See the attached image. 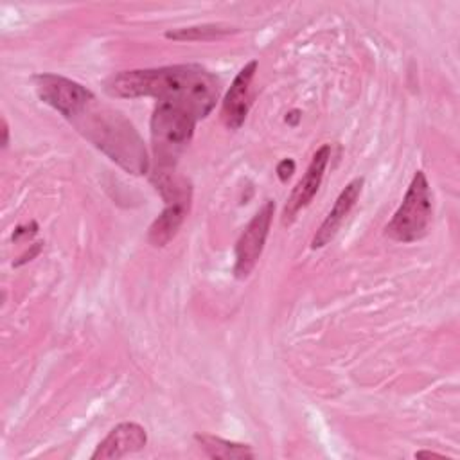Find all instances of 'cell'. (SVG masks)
I'll return each instance as SVG.
<instances>
[{
    "label": "cell",
    "instance_id": "2e32d148",
    "mask_svg": "<svg viewBox=\"0 0 460 460\" xmlns=\"http://www.w3.org/2000/svg\"><path fill=\"white\" fill-rule=\"evenodd\" d=\"M41 248H43V243H36V244H32L31 246V250L29 252H25L16 262H14V266H22V264H25V262H29L32 257H36L40 252H41Z\"/></svg>",
    "mask_w": 460,
    "mask_h": 460
},
{
    "label": "cell",
    "instance_id": "7c38bea8",
    "mask_svg": "<svg viewBox=\"0 0 460 460\" xmlns=\"http://www.w3.org/2000/svg\"><path fill=\"white\" fill-rule=\"evenodd\" d=\"M194 440L208 458H216V460H250V458L255 456L253 449L248 444L232 442V440H226V438H221V437L196 433Z\"/></svg>",
    "mask_w": 460,
    "mask_h": 460
},
{
    "label": "cell",
    "instance_id": "5b68a950",
    "mask_svg": "<svg viewBox=\"0 0 460 460\" xmlns=\"http://www.w3.org/2000/svg\"><path fill=\"white\" fill-rule=\"evenodd\" d=\"M273 212H275V203L271 199H266L264 205L253 214V217L248 221V225L241 232L235 243V264H234L235 279L244 280L255 268L257 261L261 259V253L264 250V244L270 234Z\"/></svg>",
    "mask_w": 460,
    "mask_h": 460
},
{
    "label": "cell",
    "instance_id": "7a4b0ae2",
    "mask_svg": "<svg viewBox=\"0 0 460 460\" xmlns=\"http://www.w3.org/2000/svg\"><path fill=\"white\" fill-rule=\"evenodd\" d=\"M66 120L126 172L140 176L149 171L147 149L135 126L95 95Z\"/></svg>",
    "mask_w": 460,
    "mask_h": 460
},
{
    "label": "cell",
    "instance_id": "3957f363",
    "mask_svg": "<svg viewBox=\"0 0 460 460\" xmlns=\"http://www.w3.org/2000/svg\"><path fill=\"white\" fill-rule=\"evenodd\" d=\"M198 119L172 102H158L151 117V142L158 167L171 169L194 135Z\"/></svg>",
    "mask_w": 460,
    "mask_h": 460
},
{
    "label": "cell",
    "instance_id": "4fadbf2b",
    "mask_svg": "<svg viewBox=\"0 0 460 460\" xmlns=\"http://www.w3.org/2000/svg\"><path fill=\"white\" fill-rule=\"evenodd\" d=\"M232 32H237V29L221 25V23H203V25L180 27V29L167 31L165 38L174 40V41H210V40L228 36Z\"/></svg>",
    "mask_w": 460,
    "mask_h": 460
},
{
    "label": "cell",
    "instance_id": "8992f818",
    "mask_svg": "<svg viewBox=\"0 0 460 460\" xmlns=\"http://www.w3.org/2000/svg\"><path fill=\"white\" fill-rule=\"evenodd\" d=\"M32 83L38 97L65 119H70L93 97L86 86L58 74H38Z\"/></svg>",
    "mask_w": 460,
    "mask_h": 460
},
{
    "label": "cell",
    "instance_id": "d6986e66",
    "mask_svg": "<svg viewBox=\"0 0 460 460\" xmlns=\"http://www.w3.org/2000/svg\"><path fill=\"white\" fill-rule=\"evenodd\" d=\"M415 456H417V458H420V456H428V458H429V456H435V458H444L442 455H438V453H431V451H417V453H415Z\"/></svg>",
    "mask_w": 460,
    "mask_h": 460
},
{
    "label": "cell",
    "instance_id": "6da1fadb",
    "mask_svg": "<svg viewBox=\"0 0 460 460\" xmlns=\"http://www.w3.org/2000/svg\"><path fill=\"white\" fill-rule=\"evenodd\" d=\"M113 97H155L189 110L198 120L205 119L219 97V79L201 65H169L160 68L124 70L106 81Z\"/></svg>",
    "mask_w": 460,
    "mask_h": 460
},
{
    "label": "cell",
    "instance_id": "5bb4252c",
    "mask_svg": "<svg viewBox=\"0 0 460 460\" xmlns=\"http://www.w3.org/2000/svg\"><path fill=\"white\" fill-rule=\"evenodd\" d=\"M293 172H295V160L284 158V160L279 162V165H277V176H279L280 181H288Z\"/></svg>",
    "mask_w": 460,
    "mask_h": 460
},
{
    "label": "cell",
    "instance_id": "52a82bcc",
    "mask_svg": "<svg viewBox=\"0 0 460 460\" xmlns=\"http://www.w3.org/2000/svg\"><path fill=\"white\" fill-rule=\"evenodd\" d=\"M329 160H331V144H323L314 151L304 176L298 180L293 192L289 194L288 203L282 210V225H291L298 216V212L313 201V198L316 196L322 185L323 172Z\"/></svg>",
    "mask_w": 460,
    "mask_h": 460
},
{
    "label": "cell",
    "instance_id": "ba28073f",
    "mask_svg": "<svg viewBox=\"0 0 460 460\" xmlns=\"http://www.w3.org/2000/svg\"><path fill=\"white\" fill-rule=\"evenodd\" d=\"M147 444L146 428L137 422H120L110 429L104 440L99 442L92 453V460H111L122 458L131 453L144 449Z\"/></svg>",
    "mask_w": 460,
    "mask_h": 460
},
{
    "label": "cell",
    "instance_id": "9c48e42d",
    "mask_svg": "<svg viewBox=\"0 0 460 460\" xmlns=\"http://www.w3.org/2000/svg\"><path fill=\"white\" fill-rule=\"evenodd\" d=\"M257 70V61H248L234 77L221 106V119L228 129H239L250 110V84Z\"/></svg>",
    "mask_w": 460,
    "mask_h": 460
},
{
    "label": "cell",
    "instance_id": "9a60e30c",
    "mask_svg": "<svg viewBox=\"0 0 460 460\" xmlns=\"http://www.w3.org/2000/svg\"><path fill=\"white\" fill-rule=\"evenodd\" d=\"M36 232H38V223H36V221H31V223L25 225V226H18V228L14 230V234H13V239L18 241V239H22V237H31V235H34Z\"/></svg>",
    "mask_w": 460,
    "mask_h": 460
},
{
    "label": "cell",
    "instance_id": "8fae6325",
    "mask_svg": "<svg viewBox=\"0 0 460 460\" xmlns=\"http://www.w3.org/2000/svg\"><path fill=\"white\" fill-rule=\"evenodd\" d=\"M190 207V198L172 199L167 201L165 208L160 212V216L151 223L147 230V241L155 248H162L172 241V237L178 234L187 212Z\"/></svg>",
    "mask_w": 460,
    "mask_h": 460
},
{
    "label": "cell",
    "instance_id": "277c9868",
    "mask_svg": "<svg viewBox=\"0 0 460 460\" xmlns=\"http://www.w3.org/2000/svg\"><path fill=\"white\" fill-rule=\"evenodd\" d=\"M431 190L428 178L417 171L408 185L402 203L385 226V234L399 243H415L426 237L431 223Z\"/></svg>",
    "mask_w": 460,
    "mask_h": 460
},
{
    "label": "cell",
    "instance_id": "ac0fdd59",
    "mask_svg": "<svg viewBox=\"0 0 460 460\" xmlns=\"http://www.w3.org/2000/svg\"><path fill=\"white\" fill-rule=\"evenodd\" d=\"M298 120H300V111H298V110L289 111V115L286 117V122H288V124H291V126H296V124H298Z\"/></svg>",
    "mask_w": 460,
    "mask_h": 460
},
{
    "label": "cell",
    "instance_id": "30bf717a",
    "mask_svg": "<svg viewBox=\"0 0 460 460\" xmlns=\"http://www.w3.org/2000/svg\"><path fill=\"white\" fill-rule=\"evenodd\" d=\"M363 183H365V178L359 176V178H354L350 180L345 189L338 194L332 208L329 210V214L325 216V219L322 221V225L318 226L316 234L313 235V241H311V248L313 250H318V248H323L325 244H329L334 235L338 234V230L341 228V223L345 221V217L349 216V212L352 210V207L356 205L359 194H361V189H363Z\"/></svg>",
    "mask_w": 460,
    "mask_h": 460
},
{
    "label": "cell",
    "instance_id": "e0dca14e",
    "mask_svg": "<svg viewBox=\"0 0 460 460\" xmlns=\"http://www.w3.org/2000/svg\"><path fill=\"white\" fill-rule=\"evenodd\" d=\"M9 146V126L5 117L2 119V149H5Z\"/></svg>",
    "mask_w": 460,
    "mask_h": 460
}]
</instances>
